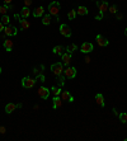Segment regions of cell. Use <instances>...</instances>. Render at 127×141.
<instances>
[{"label":"cell","mask_w":127,"mask_h":141,"mask_svg":"<svg viewBox=\"0 0 127 141\" xmlns=\"http://www.w3.org/2000/svg\"><path fill=\"white\" fill-rule=\"evenodd\" d=\"M60 97H61V99H62V102H74V97L70 94V92H66V90H64V92H61L60 94Z\"/></svg>","instance_id":"30bf717a"},{"label":"cell","mask_w":127,"mask_h":141,"mask_svg":"<svg viewBox=\"0 0 127 141\" xmlns=\"http://www.w3.org/2000/svg\"><path fill=\"white\" fill-rule=\"evenodd\" d=\"M5 131H6V129H5L4 126H0V133H1V135H4V133H5Z\"/></svg>","instance_id":"1f68e13d"},{"label":"cell","mask_w":127,"mask_h":141,"mask_svg":"<svg viewBox=\"0 0 127 141\" xmlns=\"http://www.w3.org/2000/svg\"><path fill=\"white\" fill-rule=\"evenodd\" d=\"M29 15H31L29 8H28V6H23V9L21 10V17H22V18H28Z\"/></svg>","instance_id":"ac0fdd59"},{"label":"cell","mask_w":127,"mask_h":141,"mask_svg":"<svg viewBox=\"0 0 127 141\" xmlns=\"http://www.w3.org/2000/svg\"><path fill=\"white\" fill-rule=\"evenodd\" d=\"M61 88H57V86H52L51 88V93L54 94V97H57V95H60L61 94Z\"/></svg>","instance_id":"603a6c76"},{"label":"cell","mask_w":127,"mask_h":141,"mask_svg":"<svg viewBox=\"0 0 127 141\" xmlns=\"http://www.w3.org/2000/svg\"><path fill=\"white\" fill-rule=\"evenodd\" d=\"M76 14H78L76 10H74V9H72V10H70V12L68 13V18H69L70 21H74V19H75V17H76Z\"/></svg>","instance_id":"4316f807"},{"label":"cell","mask_w":127,"mask_h":141,"mask_svg":"<svg viewBox=\"0 0 127 141\" xmlns=\"http://www.w3.org/2000/svg\"><path fill=\"white\" fill-rule=\"evenodd\" d=\"M0 74H1V68H0Z\"/></svg>","instance_id":"74e56055"},{"label":"cell","mask_w":127,"mask_h":141,"mask_svg":"<svg viewBox=\"0 0 127 141\" xmlns=\"http://www.w3.org/2000/svg\"><path fill=\"white\" fill-rule=\"evenodd\" d=\"M97 5H98V10H99V14L103 17L104 13L108 12V8H109V4H108V1H97Z\"/></svg>","instance_id":"277c9868"},{"label":"cell","mask_w":127,"mask_h":141,"mask_svg":"<svg viewBox=\"0 0 127 141\" xmlns=\"http://www.w3.org/2000/svg\"><path fill=\"white\" fill-rule=\"evenodd\" d=\"M60 33L64 37H71V29L68 24H61L60 25Z\"/></svg>","instance_id":"52a82bcc"},{"label":"cell","mask_w":127,"mask_h":141,"mask_svg":"<svg viewBox=\"0 0 127 141\" xmlns=\"http://www.w3.org/2000/svg\"><path fill=\"white\" fill-rule=\"evenodd\" d=\"M52 51H54L55 55H62V53H64V47L62 46H55Z\"/></svg>","instance_id":"7402d4cb"},{"label":"cell","mask_w":127,"mask_h":141,"mask_svg":"<svg viewBox=\"0 0 127 141\" xmlns=\"http://www.w3.org/2000/svg\"><path fill=\"white\" fill-rule=\"evenodd\" d=\"M19 24H21V27H22L23 29H28V28L31 27V23L27 21V18H22V19H19Z\"/></svg>","instance_id":"e0dca14e"},{"label":"cell","mask_w":127,"mask_h":141,"mask_svg":"<svg viewBox=\"0 0 127 141\" xmlns=\"http://www.w3.org/2000/svg\"><path fill=\"white\" fill-rule=\"evenodd\" d=\"M33 4V0H24V6H29Z\"/></svg>","instance_id":"4dcf8cb0"},{"label":"cell","mask_w":127,"mask_h":141,"mask_svg":"<svg viewBox=\"0 0 127 141\" xmlns=\"http://www.w3.org/2000/svg\"><path fill=\"white\" fill-rule=\"evenodd\" d=\"M95 102L98 103V106H101V107H104V97H103V94H101V93H98L97 95H95Z\"/></svg>","instance_id":"9a60e30c"},{"label":"cell","mask_w":127,"mask_h":141,"mask_svg":"<svg viewBox=\"0 0 127 141\" xmlns=\"http://www.w3.org/2000/svg\"><path fill=\"white\" fill-rule=\"evenodd\" d=\"M51 14H46V15H42V24H45V25H48V24L51 23Z\"/></svg>","instance_id":"ffe728a7"},{"label":"cell","mask_w":127,"mask_h":141,"mask_svg":"<svg viewBox=\"0 0 127 141\" xmlns=\"http://www.w3.org/2000/svg\"><path fill=\"white\" fill-rule=\"evenodd\" d=\"M61 57H62V64H64L65 66H69L70 61H71V53H69V52H64V53L61 55Z\"/></svg>","instance_id":"7c38bea8"},{"label":"cell","mask_w":127,"mask_h":141,"mask_svg":"<svg viewBox=\"0 0 127 141\" xmlns=\"http://www.w3.org/2000/svg\"><path fill=\"white\" fill-rule=\"evenodd\" d=\"M12 1L13 0H4V4L5 5H9V4H12Z\"/></svg>","instance_id":"d6a6232c"},{"label":"cell","mask_w":127,"mask_h":141,"mask_svg":"<svg viewBox=\"0 0 127 141\" xmlns=\"http://www.w3.org/2000/svg\"><path fill=\"white\" fill-rule=\"evenodd\" d=\"M97 43L101 47H105V46H108V41H107V38H104L102 35H98L97 36Z\"/></svg>","instance_id":"8fae6325"},{"label":"cell","mask_w":127,"mask_h":141,"mask_svg":"<svg viewBox=\"0 0 127 141\" xmlns=\"http://www.w3.org/2000/svg\"><path fill=\"white\" fill-rule=\"evenodd\" d=\"M1 23L4 24V25H8V24L10 23V18H9L6 14H4V15L1 17Z\"/></svg>","instance_id":"d4e9b609"},{"label":"cell","mask_w":127,"mask_h":141,"mask_svg":"<svg viewBox=\"0 0 127 141\" xmlns=\"http://www.w3.org/2000/svg\"><path fill=\"white\" fill-rule=\"evenodd\" d=\"M76 50H78V46H76V45H74V43H72V45H69V46L66 47V51H68L69 53H72V52H74V51H76Z\"/></svg>","instance_id":"484cf974"},{"label":"cell","mask_w":127,"mask_h":141,"mask_svg":"<svg viewBox=\"0 0 127 141\" xmlns=\"http://www.w3.org/2000/svg\"><path fill=\"white\" fill-rule=\"evenodd\" d=\"M117 19H122V14H117Z\"/></svg>","instance_id":"d590c367"},{"label":"cell","mask_w":127,"mask_h":141,"mask_svg":"<svg viewBox=\"0 0 127 141\" xmlns=\"http://www.w3.org/2000/svg\"><path fill=\"white\" fill-rule=\"evenodd\" d=\"M64 75L65 78L68 79H74L76 76V69L75 68H71V66H68L65 70H64Z\"/></svg>","instance_id":"5b68a950"},{"label":"cell","mask_w":127,"mask_h":141,"mask_svg":"<svg viewBox=\"0 0 127 141\" xmlns=\"http://www.w3.org/2000/svg\"><path fill=\"white\" fill-rule=\"evenodd\" d=\"M8 10H9V9H8V5H1V6H0V14H1V15L6 14Z\"/></svg>","instance_id":"83f0119b"},{"label":"cell","mask_w":127,"mask_h":141,"mask_svg":"<svg viewBox=\"0 0 127 141\" xmlns=\"http://www.w3.org/2000/svg\"><path fill=\"white\" fill-rule=\"evenodd\" d=\"M54 104H52V107H54V109H57V108H60V107L62 106V99H61V97L60 95H57V97H54Z\"/></svg>","instance_id":"4fadbf2b"},{"label":"cell","mask_w":127,"mask_h":141,"mask_svg":"<svg viewBox=\"0 0 127 141\" xmlns=\"http://www.w3.org/2000/svg\"><path fill=\"white\" fill-rule=\"evenodd\" d=\"M93 48H94V47H93V45L90 42H84L80 47V51L83 53H89V52L93 51Z\"/></svg>","instance_id":"9c48e42d"},{"label":"cell","mask_w":127,"mask_h":141,"mask_svg":"<svg viewBox=\"0 0 127 141\" xmlns=\"http://www.w3.org/2000/svg\"><path fill=\"white\" fill-rule=\"evenodd\" d=\"M51 93V90L46 88V86H41L39 89H38V95H39V98H42V99H47L48 98V95Z\"/></svg>","instance_id":"ba28073f"},{"label":"cell","mask_w":127,"mask_h":141,"mask_svg":"<svg viewBox=\"0 0 127 141\" xmlns=\"http://www.w3.org/2000/svg\"><path fill=\"white\" fill-rule=\"evenodd\" d=\"M118 117H119V121H121L122 123H127V113H126V112L119 113V115H118Z\"/></svg>","instance_id":"cb8c5ba5"},{"label":"cell","mask_w":127,"mask_h":141,"mask_svg":"<svg viewBox=\"0 0 127 141\" xmlns=\"http://www.w3.org/2000/svg\"><path fill=\"white\" fill-rule=\"evenodd\" d=\"M17 33H18V31H17V28L14 25H10V24L5 25V28H4V35L5 36L10 37V36H15Z\"/></svg>","instance_id":"8992f818"},{"label":"cell","mask_w":127,"mask_h":141,"mask_svg":"<svg viewBox=\"0 0 127 141\" xmlns=\"http://www.w3.org/2000/svg\"><path fill=\"white\" fill-rule=\"evenodd\" d=\"M36 84V79L33 78H31V76H25L22 79V86L25 88V89H31V88H33Z\"/></svg>","instance_id":"3957f363"},{"label":"cell","mask_w":127,"mask_h":141,"mask_svg":"<svg viewBox=\"0 0 127 141\" xmlns=\"http://www.w3.org/2000/svg\"><path fill=\"white\" fill-rule=\"evenodd\" d=\"M4 48H5V51H8V52H10L13 50V41L12 39H9V38H6L5 41H4Z\"/></svg>","instance_id":"5bb4252c"},{"label":"cell","mask_w":127,"mask_h":141,"mask_svg":"<svg viewBox=\"0 0 127 141\" xmlns=\"http://www.w3.org/2000/svg\"><path fill=\"white\" fill-rule=\"evenodd\" d=\"M15 108H17V104H14V103H8V104L5 106V112H6L8 115H10V113H13V112L15 111Z\"/></svg>","instance_id":"2e32d148"},{"label":"cell","mask_w":127,"mask_h":141,"mask_svg":"<svg viewBox=\"0 0 127 141\" xmlns=\"http://www.w3.org/2000/svg\"><path fill=\"white\" fill-rule=\"evenodd\" d=\"M4 28H5V25L0 22V32H1V31H4Z\"/></svg>","instance_id":"836d02e7"},{"label":"cell","mask_w":127,"mask_h":141,"mask_svg":"<svg viewBox=\"0 0 127 141\" xmlns=\"http://www.w3.org/2000/svg\"><path fill=\"white\" fill-rule=\"evenodd\" d=\"M108 12L111 13V14H116V13H117V6H116V5H111V6L108 8Z\"/></svg>","instance_id":"f1b7e54d"},{"label":"cell","mask_w":127,"mask_h":141,"mask_svg":"<svg viewBox=\"0 0 127 141\" xmlns=\"http://www.w3.org/2000/svg\"><path fill=\"white\" fill-rule=\"evenodd\" d=\"M76 13H78L79 15H86V14H88V9H86V6H83V5H80V6L78 8Z\"/></svg>","instance_id":"44dd1931"},{"label":"cell","mask_w":127,"mask_h":141,"mask_svg":"<svg viewBox=\"0 0 127 141\" xmlns=\"http://www.w3.org/2000/svg\"><path fill=\"white\" fill-rule=\"evenodd\" d=\"M51 71L54 72L55 76H60L64 72V64L62 62H55L51 65Z\"/></svg>","instance_id":"7a4b0ae2"},{"label":"cell","mask_w":127,"mask_h":141,"mask_svg":"<svg viewBox=\"0 0 127 141\" xmlns=\"http://www.w3.org/2000/svg\"><path fill=\"white\" fill-rule=\"evenodd\" d=\"M43 6H38V8H36L35 12H33V17H36V18H38V17H42L43 15Z\"/></svg>","instance_id":"d6986e66"},{"label":"cell","mask_w":127,"mask_h":141,"mask_svg":"<svg viewBox=\"0 0 127 141\" xmlns=\"http://www.w3.org/2000/svg\"><path fill=\"white\" fill-rule=\"evenodd\" d=\"M84 61H85L86 64H89V62H90V57H89V56H86V57H85V60H84Z\"/></svg>","instance_id":"e575fe53"},{"label":"cell","mask_w":127,"mask_h":141,"mask_svg":"<svg viewBox=\"0 0 127 141\" xmlns=\"http://www.w3.org/2000/svg\"><path fill=\"white\" fill-rule=\"evenodd\" d=\"M57 79H58V83H60V85L62 86V85L65 84V78H64L62 75H60V76H57Z\"/></svg>","instance_id":"f546056e"},{"label":"cell","mask_w":127,"mask_h":141,"mask_svg":"<svg viewBox=\"0 0 127 141\" xmlns=\"http://www.w3.org/2000/svg\"><path fill=\"white\" fill-rule=\"evenodd\" d=\"M60 13V3L58 1H52L48 5V14L54 15V17H58Z\"/></svg>","instance_id":"6da1fadb"},{"label":"cell","mask_w":127,"mask_h":141,"mask_svg":"<svg viewBox=\"0 0 127 141\" xmlns=\"http://www.w3.org/2000/svg\"><path fill=\"white\" fill-rule=\"evenodd\" d=\"M125 35L127 36V28H126V29H125Z\"/></svg>","instance_id":"8d00e7d4"}]
</instances>
